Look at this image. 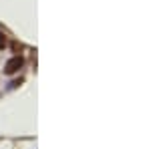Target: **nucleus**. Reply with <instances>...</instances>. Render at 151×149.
Wrapping results in <instances>:
<instances>
[{
	"instance_id": "nucleus-1",
	"label": "nucleus",
	"mask_w": 151,
	"mask_h": 149,
	"mask_svg": "<svg viewBox=\"0 0 151 149\" xmlns=\"http://www.w3.org/2000/svg\"><path fill=\"white\" fill-rule=\"evenodd\" d=\"M20 67H22V58H20V57H12L10 60L6 63V67H4V71H6L8 75H14V73H16V71L20 69Z\"/></svg>"
},
{
	"instance_id": "nucleus-2",
	"label": "nucleus",
	"mask_w": 151,
	"mask_h": 149,
	"mask_svg": "<svg viewBox=\"0 0 151 149\" xmlns=\"http://www.w3.org/2000/svg\"><path fill=\"white\" fill-rule=\"evenodd\" d=\"M6 46V38H4V35H0V48H4Z\"/></svg>"
}]
</instances>
